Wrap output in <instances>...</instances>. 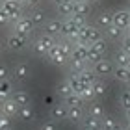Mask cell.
I'll use <instances>...</instances> for the list:
<instances>
[{"label":"cell","mask_w":130,"mask_h":130,"mask_svg":"<svg viewBox=\"0 0 130 130\" xmlns=\"http://www.w3.org/2000/svg\"><path fill=\"white\" fill-rule=\"evenodd\" d=\"M67 121H71L73 125H76V123H80L82 119H84V108L82 106H67Z\"/></svg>","instance_id":"obj_12"},{"label":"cell","mask_w":130,"mask_h":130,"mask_svg":"<svg viewBox=\"0 0 130 130\" xmlns=\"http://www.w3.org/2000/svg\"><path fill=\"white\" fill-rule=\"evenodd\" d=\"M30 19H32V22L35 26H41V24L46 22V15H45V11H41V9H34L30 13Z\"/></svg>","instance_id":"obj_26"},{"label":"cell","mask_w":130,"mask_h":130,"mask_svg":"<svg viewBox=\"0 0 130 130\" xmlns=\"http://www.w3.org/2000/svg\"><path fill=\"white\" fill-rule=\"evenodd\" d=\"M34 28H35V24L32 22V19L30 17H21L19 21L13 24V30H15V34H19V35H24V37H30V34L34 32Z\"/></svg>","instance_id":"obj_2"},{"label":"cell","mask_w":130,"mask_h":130,"mask_svg":"<svg viewBox=\"0 0 130 130\" xmlns=\"http://www.w3.org/2000/svg\"><path fill=\"white\" fill-rule=\"evenodd\" d=\"M125 84H126V86L130 87V73H128V78H126V82H125Z\"/></svg>","instance_id":"obj_49"},{"label":"cell","mask_w":130,"mask_h":130,"mask_svg":"<svg viewBox=\"0 0 130 130\" xmlns=\"http://www.w3.org/2000/svg\"><path fill=\"white\" fill-rule=\"evenodd\" d=\"M17 117H19L21 121H32V117H34L32 106H30V104H28V106H21L19 111H17Z\"/></svg>","instance_id":"obj_24"},{"label":"cell","mask_w":130,"mask_h":130,"mask_svg":"<svg viewBox=\"0 0 130 130\" xmlns=\"http://www.w3.org/2000/svg\"><path fill=\"white\" fill-rule=\"evenodd\" d=\"M58 11H60V15H63L65 19L73 17V15H74V0H71V2H67V4L58 6Z\"/></svg>","instance_id":"obj_23"},{"label":"cell","mask_w":130,"mask_h":130,"mask_svg":"<svg viewBox=\"0 0 130 130\" xmlns=\"http://www.w3.org/2000/svg\"><path fill=\"white\" fill-rule=\"evenodd\" d=\"M58 126H60V123H58V121L48 119V121H45L43 125L39 126V130H58Z\"/></svg>","instance_id":"obj_39"},{"label":"cell","mask_w":130,"mask_h":130,"mask_svg":"<svg viewBox=\"0 0 130 130\" xmlns=\"http://www.w3.org/2000/svg\"><path fill=\"white\" fill-rule=\"evenodd\" d=\"M128 73H130V71H128L126 67L115 65V67H113V73H111V76H113L115 80H119V82H123V84H125V82H126V78H128Z\"/></svg>","instance_id":"obj_20"},{"label":"cell","mask_w":130,"mask_h":130,"mask_svg":"<svg viewBox=\"0 0 130 130\" xmlns=\"http://www.w3.org/2000/svg\"><path fill=\"white\" fill-rule=\"evenodd\" d=\"M78 34H80V28L71 21V17L69 19H63V35L65 37L76 43V41H78Z\"/></svg>","instance_id":"obj_8"},{"label":"cell","mask_w":130,"mask_h":130,"mask_svg":"<svg viewBox=\"0 0 130 130\" xmlns=\"http://www.w3.org/2000/svg\"><path fill=\"white\" fill-rule=\"evenodd\" d=\"M46 58L54 63V65H58V67H61V65H67V61H69V58L63 54V52L58 48V45H54L52 48L46 52Z\"/></svg>","instance_id":"obj_6"},{"label":"cell","mask_w":130,"mask_h":130,"mask_svg":"<svg viewBox=\"0 0 130 130\" xmlns=\"http://www.w3.org/2000/svg\"><path fill=\"white\" fill-rule=\"evenodd\" d=\"M93 91H95V97L97 99L104 97L106 93H108V84H106L104 80H97L95 84H93Z\"/></svg>","instance_id":"obj_27"},{"label":"cell","mask_w":130,"mask_h":130,"mask_svg":"<svg viewBox=\"0 0 130 130\" xmlns=\"http://www.w3.org/2000/svg\"><path fill=\"white\" fill-rule=\"evenodd\" d=\"M0 52H2V43H0Z\"/></svg>","instance_id":"obj_53"},{"label":"cell","mask_w":130,"mask_h":130,"mask_svg":"<svg viewBox=\"0 0 130 130\" xmlns=\"http://www.w3.org/2000/svg\"><path fill=\"white\" fill-rule=\"evenodd\" d=\"M67 2H71V0H54L56 6H61V4H67Z\"/></svg>","instance_id":"obj_47"},{"label":"cell","mask_w":130,"mask_h":130,"mask_svg":"<svg viewBox=\"0 0 130 130\" xmlns=\"http://www.w3.org/2000/svg\"><path fill=\"white\" fill-rule=\"evenodd\" d=\"M45 30L48 35H52V37H60V35H63V21H58V19H52V21H46L45 22Z\"/></svg>","instance_id":"obj_9"},{"label":"cell","mask_w":130,"mask_h":130,"mask_svg":"<svg viewBox=\"0 0 130 130\" xmlns=\"http://www.w3.org/2000/svg\"><path fill=\"white\" fill-rule=\"evenodd\" d=\"M65 104L67 106H84V99L80 97V93H71V95L65 97Z\"/></svg>","instance_id":"obj_30"},{"label":"cell","mask_w":130,"mask_h":130,"mask_svg":"<svg viewBox=\"0 0 130 130\" xmlns=\"http://www.w3.org/2000/svg\"><path fill=\"white\" fill-rule=\"evenodd\" d=\"M32 52H34V54L37 56V58H45V56H46V52H48V50L45 48V45L41 43L39 39H35L34 43H32Z\"/></svg>","instance_id":"obj_31"},{"label":"cell","mask_w":130,"mask_h":130,"mask_svg":"<svg viewBox=\"0 0 130 130\" xmlns=\"http://www.w3.org/2000/svg\"><path fill=\"white\" fill-rule=\"evenodd\" d=\"M115 60H117V65H121V67H126V69L130 71V54H125L123 50H117Z\"/></svg>","instance_id":"obj_32"},{"label":"cell","mask_w":130,"mask_h":130,"mask_svg":"<svg viewBox=\"0 0 130 130\" xmlns=\"http://www.w3.org/2000/svg\"><path fill=\"white\" fill-rule=\"evenodd\" d=\"M91 11V6L89 2H74V15H82V17H87Z\"/></svg>","instance_id":"obj_25"},{"label":"cell","mask_w":130,"mask_h":130,"mask_svg":"<svg viewBox=\"0 0 130 130\" xmlns=\"http://www.w3.org/2000/svg\"><path fill=\"white\" fill-rule=\"evenodd\" d=\"M11 97H13V100L19 106H28V104H30V93L24 91V89H17Z\"/></svg>","instance_id":"obj_15"},{"label":"cell","mask_w":130,"mask_h":130,"mask_svg":"<svg viewBox=\"0 0 130 130\" xmlns=\"http://www.w3.org/2000/svg\"><path fill=\"white\" fill-rule=\"evenodd\" d=\"M115 125H117L115 117H111V115H104L102 117V130H111Z\"/></svg>","instance_id":"obj_37"},{"label":"cell","mask_w":130,"mask_h":130,"mask_svg":"<svg viewBox=\"0 0 130 130\" xmlns=\"http://www.w3.org/2000/svg\"><path fill=\"white\" fill-rule=\"evenodd\" d=\"M128 91H130V87H128Z\"/></svg>","instance_id":"obj_57"},{"label":"cell","mask_w":130,"mask_h":130,"mask_svg":"<svg viewBox=\"0 0 130 130\" xmlns=\"http://www.w3.org/2000/svg\"><path fill=\"white\" fill-rule=\"evenodd\" d=\"M126 130H130V123H128V128H126Z\"/></svg>","instance_id":"obj_54"},{"label":"cell","mask_w":130,"mask_h":130,"mask_svg":"<svg viewBox=\"0 0 130 130\" xmlns=\"http://www.w3.org/2000/svg\"><path fill=\"white\" fill-rule=\"evenodd\" d=\"M21 2L19 0H0V9H4L6 13L9 15V22L15 24L17 21L22 17V11H21Z\"/></svg>","instance_id":"obj_1"},{"label":"cell","mask_w":130,"mask_h":130,"mask_svg":"<svg viewBox=\"0 0 130 130\" xmlns=\"http://www.w3.org/2000/svg\"><path fill=\"white\" fill-rule=\"evenodd\" d=\"M6 45H8V48L9 50H13V52H19V50H22L24 46L28 45V37H24V35H19V34H11L9 37H8V41H6Z\"/></svg>","instance_id":"obj_5"},{"label":"cell","mask_w":130,"mask_h":130,"mask_svg":"<svg viewBox=\"0 0 130 130\" xmlns=\"http://www.w3.org/2000/svg\"><path fill=\"white\" fill-rule=\"evenodd\" d=\"M13 76H15V80H26L28 76H30V65L28 63H17L15 65V69H13Z\"/></svg>","instance_id":"obj_13"},{"label":"cell","mask_w":130,"mask_h":130,"mask_svg":"<svg viewBox=\"0 0 130 130\" xmlns=\"http://www.w3.org/2000/svg\"><path fill=\"white\" fill-rule=\"evenodd\" d=\"M128 13H130V8H128Z\"/></svg>","instance_id":"obj_56"},{"label":"cell","mask_w":130,"mask_h":130,"mask_svg":"<svg viewBox=\"0 0 130 130\" xmlns=\"http://www.w3.org/2000/svg\"><path fill=\"white\" fill-rule=\"evenodd\" d=\"M78 76L82 80V86H93L97 82V74H95V71H93V69H84Z\"/></svg>","instance_id":"obj_14"},{"label":"cell","mask_w":130,"mask_h":130,"mask_svg":"<svg viewBox=\"0 0 130 130\" xmlns=\"http://www.w3.org/2000/svg\"><path fill=\"white\" fill-rule=\"evenodd\" d=\"M119 50H123L125 54H130V35L123 37V41H121V48H119Z\"/></svg>","instance_id":"obj_43"},{"label":"cell","mask_w":130,"mask_h":130,"mask_svg":"<svg viewBox=\"0 0 130 130\" xmlns=\"http://www.w3.org/2000/svg\"><path fill=\"white\" fill-rule=\"evenodd\" d=\"M56 89H58V93H60V95H61L63 99L67 97V95H71V93H73V87L69 86V82H67V80H63V82H60V84H58V87H56Z\"/></svg>","instance_id":"obj_36"},{"label":"cell","mask_w":130,"mask_h":130,"mask_svg":"<svg viewBox=\"0 0 130 130\" xmlns=\"http://www.w3.org/2000/svg\"><path fill=\"white\" fill-rule=\"evenodd\" d=\"M80 97L84 99V102H91V100H95V91H93V86H84L80 91Z\"/></svg>","instance_id":"obj_33"},{"label":"cell","mask_w":130,"mask_h":130,"mask_svg":"<svg viewBox=\"0 0 130 130\" xmlns=\"http://www.w3.org/2000/svg\"><path fill=\"white\" fill-rule=\"evenodd\" d=\"M89 2H97V0H89Z\"/></svg>","instance_id":"obj_55"},{"label":"cell","mask_w":130,"mask_h":130,"mask_svg":"<svg viewBox=\"0 0 130 130\" xmlns=\"http://www.w3.org/2000/svg\"><path fill=\"white\" fill-rule=\"evenodd\" d=\"M89 48L95 50V52H100V54H106V50H108V45H106L104 39H99L95 43H89Z\"/></svg>","instance_id":"obj_34"},{"label":"cell","mask_w":130,"mask_h":130,"mask_svg":"<svg viewBox=\"0 0 130 130\" xmlns=\"http://www.w3.org/2000/svg\"><path fill=\"white\" fill-rule=\"evenodd\" d=\"M8 22H9V15L4 9H0V24H8Z\"/></svg>","instance_id":"obj_45"},{"label":"cell","mask_w":130,"mask_h":130,"mask_svg":"<svg viewBox=\"0 0 130 130\" xmlns=\"http://www.w3.org/2000/svg\"><path fill=\"white\" fill-rule=\"evenodd\" d=\"M126 32H128V35H130V22H128V26H126Z\"/></svg>","instance_id":"obj_51"},{"label":"cell","mask_w":130,"mask_h":130,"mask_svg":"<svg viewBox=\"0 0 130 130\" xmlns=\"http://www.w3.org/2000/svg\"><path fill=\"white\" fill-rule=\"evenodd\" d=\"M119 102H121V106H123L125 110L130 108V91H128V89L121 91V95H119Z\"/></svg>","instance_id":"obj_38"},{"label":"cell","mask_w":130,"mask_h":130,"mask_svg":"<svg viewBox=\"0 0 130 130\" xmlns=\"http://www.w3.org/2000/svg\"><path fill=\"white\" fill-rule=\"evenodd\" d=\"M67 82H69V86L73 87V91L74 93H80L82 91V80H80V76L78 74H73V73H69V78H67Z\"/></svg>","instance_id":"obj_28"},{"label":"cell","mask_w":130,"mask_h":130,"mask_svg":"<svg viewBox=\"0 0 130 130\" xmlns=\"http://www.w3.org/2000/svg\"><path fill=\"white\" fill-rule=\"evenodd\" d=\"M89 115H93V117H99V119H102V117L106 115V113H104L102 104H100V102H97V100H91V102H89Z\"/></svg>","instance_id":"obj_22"},{"label":"cell","mask_w":130,"mask_h":130,"mask_svg":"<svg viewBox=\"0 0 130 130\" xmlns=\"http://www.w3.org/2000/svg\"><path fill=\"white\" fill-rule=\"evenodd\" d=\"M87 54H89V45L86 43H74L73 45V60H80V61H87Z\"/></svg>","instance_id":"obj_10"},{"label":"cell","mask_w":130,"mask_h":130,"mask_svg":"<svg viewBox=\"0 0 130 130\" xmlns=\"http://www.w3.org/2000/svg\"><path fill=\"white\" fill-rule=\"evenodd\" d=\"M8 76H9V69L6 67V65H0V82L8 80Z\"/></svg>","instance_id":"obj_44"},{"label":"cell","mask_w":130,"mask_h":130,"mask_svg":"<svg viewBox=\"0 0 130 130\" xmlns=\"http://www.w3.org/2000/svg\"><path fill=\"white\" fill-rule=\"evenodd\" d=\"M58 48H60L61 52H63V54L65 56H67L69 58V60H71V56H73V43H71V39H63V41H58Z\"/></svg>","instance_id":"obj_29"},{"label":"cell","mask_w":130,"mask_h":130,"mask_svg":"<svg viewBox=\"0 0 130 130\" xmlns=\"http://www.w3.org/2000/svg\"><path fill=\"white\" fill-rule=\"evenodd\" d=\"M21 106L13 100V97H9V99H6L0 102V113H4V115H8V117H17V111H19Z\"/></svg>","instance_id":"obj_7"},{"label":"cell","mask_w":130,"mask_h":130,"mask_svg":"<svg viewBox=\"0 0 130 130\" xmlns=\"http://www.w3.org/2000/svg\"><path fill=\"white\" fill-rule=\"evenodd\" d=\"M74 2H89V0H74Z\"/></svg>","instance_id":"obj_52"},{"label":"cell","mask_w":130,"mask_h":130,"mask_svg":"<svg viewBox=\"0 0 130 130\" xmlns=\"http://www.w3.org/2000/svg\"><path fill=\"white\" fill-rule=\"evenodd\" d=\"M97 26L104 28V30L108 26H111V11H100L97 15Z\"/></svg>","instance_id":"obj_16"},{"label":"cell","mask_w":130,"mask_h":130,"mask_svg":"<svg viewBox=\"0 0 130 130\" xmlns=\"http://www.w3.org/2000/svg\"><path fill=\"white\" fill-rule=\"evenodd\" d=\"M113 61H110V60H106V58H102L100 61L97 63H93V71H95V74L97 76H111V73H113Z\"/></svg>","instance_id":"obj_4"},{"label":"cell","mask_w":130,"mask_h":130,"mask_svg":"<svg viewBox=\"0 0 130 130\" xmlns=\"http://www.w3.org/2000/svg\"><path fill=\"white\" fill-rule=\"evenodd\" d=\"M123 32H125V30H121V28H117V26H113V24L108 26V28L104 30L106 37H108L110 41H119V39H121V35H123Z\"/></svg>","instance_id":"obj_21"},{"label":"cell","mask_w":130,"mask_h":130,"mask_svg":"<svg viewBox=\"0 0 130 130\" xmlns=\"http://www.w3.org/2000/svg\"><path fill=\"white\" fill-rule=\"evenodd\" d=\"M0 130H11V119L4 113H0Z\"/></svg>","instance_id":"obj_41"},{"label":"cell","mask_w":130,"mask_h":130,"mask_svg":"<svg viewBox=\"0 0 130 130\" xmlns=\"http://www.w3.org/2000/svg\"><path fill=\"white\" fill-rule=\"evenodd\" d=\"M80 130H93V128H89V126H86V125H82V128Z\"/></svg>","instance_id":"obj_48"},{"label":"cell","mask_w":130,"mask_h":130,"mask_svg":"<svg viewBox=\"0 0 130 130\" xmlns=\"http://www.w3.org/2000/svg\"><path fill=\"white\" fill-rule=\"evenodd\" d=\"M71 21H73L78 28H82V26H86V24H87L86 17H82V15H73V17H71Z\"/></svg>","instance_id":"obj_42"},{"label":"cell","mask_w":130,"mask_h":130,"mask_svg":"<svg viewBox=\"0 0 130 130\" xmlns=\"http://www.w3.org/2000/svg\"><path fill=\"white\" fill-rule=\"evenodd\" d=\"M67 63H69V71L73 74H80L84 69H87V61H80V60H73L71 58Z\"/></svg>","instance_id":"obj_18"},{"label":"cell","mask_w":130,"mask_h":130,"mask_svg":"<svg viewBox=\"0 0 130 130\" xmlns=\"http://www.w3.org/2000/svg\"><path fill=\"white\" fill-rule=\"evenodd\" d=\"M104 58V54H100V52H95V50H91L89 48V54H87V61L89 63H97V61H100Z\"/></svg>","instance_id":"obj_40"},{"label":"cell","mask_w":130,"mask_h":130,"mask_svg":"<svg viewBox=\"0 0 130 130\" xmlns=\"http://www.w3.org/2000/svg\"><path fill=\"white\" fill-rule=\"evenodd\" d=\"M128 22H130V13H128V9H117V11L111 13V24H113V26L121 28V30H126Z\"/></svg>","instance_id":"obj_3"},{"label":"cell","mask_w":130,"mask_h":130,"mask_svg":"<svg viewBox=\"0 0 130 130\" xmlns=\"http://www.w3.org/2000/svg\"><path fill=\"white\" fill-rule=\"evenodd\" d=\"M67 104H54L52 106V110H50V119H54L58 123H61V121H67Z\"/></svg>","instance_id":"obj_11"},{"label":"cell","mask_w":130,"mask_h":130,"mask_svg":"<svg viewBox=\"0 0 130 130\" xmlns=\"http://www.w3.org/2000/svg\"><path fill=\"white\" fill-rule=\"evenodd\" d=\"M111 130H121V126H119V125H115V126L111 128Z\"/></svg>","instance_id":"obj_50"},{"label":"cell","mask_w":130,"mask_h":130,"mask_svg":"<svg viewBox=\"0 0 130 130\" xmlns=\"http://www.w3.org/2000/svg\"><path fill=\"white\" fill-rule=\"evenodd\" d=\"M39 41L45 45V48H46V50H50L52 46L58 43V39H56V37H52V35H48V34H43V35L39 37Z\"/></svg>","instance_id":"obj_35"},{"label":"cell","mask_w":130,"mask_h":130,"mask_svg":"<svg viewBox=\"0 0 130 130\" xmlns=\"http://www.w3.org/2000/svg\"><path fill=\"white\" fill-rule=\"evenodd\" d=\"M86 126H89L93 130H102V119H99V117H93V115H84V119H82Z\"/></svg>","instance_id":"obj_17"},{"label":"cell","mask_w":130,"mask_h":130,"mask_svg":"<svg viewBox=\"0 0 130 130\" xmlns=\"http://www.w3.org/2000/svg\"><path fill=\"white\" fill-rule=\"evenodd\" d=\"M13 95V89H11V82L9 80H2L0 82V102L6 99H9Z\"/></svg>","instance_id":"obj_19"},{"label":"cell","mask_w":130,"mask_h":130,"mask_svg":"<svg viewBox=\"0 0 130 130\" xmlns=\"http://www.w3.org/2000/svg\"><path fill=\"white\" fill-rule=\"evenodd\" d=\"M21 4H24V6H30V8H34V6H37L41 0H19Z\"/></svg>","instance_id":"obj_46"}]
</instances>
